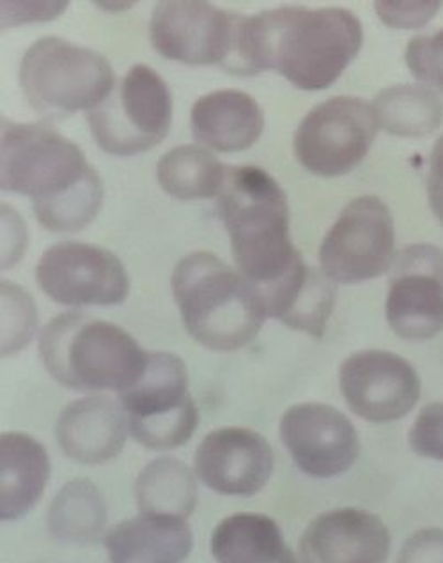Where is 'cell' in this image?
<instances>
[{
  "label": "cell",
  "instance_id": "1",
  "mask_svg": "<svg viewBox=\"0 0 443 563\" xmlns=\"http://www.w3.org/2000/svg\"><path fill=\"white\" fill-rule=\"evenodd\" d=\"M362 42L361 20L343 8L284 5L239 14L233 54L222 69L245 77L274 69L298 89L321 91L343 75Z\"/></svg>",
  "mask_w": 443,
  "mask_h": 563
},
{
  "label": "cell",
  "instance_id": "2",
  "mask_svg": "<svg viewBox=\"0 0 443 563\" xmlns=\"http://www.w3.org/2000/svg\"><path fill=\"white\" fill-rule=\"evenodd\" d=\"M2 190L31 197L46 231L77 232L100 213L103 185L77 144L43 123L2 121Z\"/></svg>",
  "mask_w": 443,
  "mask_h": 563
},
{
  "label": "cell",
  "instance_id": "3",
  "mask_svg": "<svg viewBox=\"0 0 443 563\" xmlns=\"http://www.w3.org/2000/svg\"><path fill=\"white\" fill-rule=\"evenodd\" d=\"M217 199L234 264L259 298L306 263L289 234L288 199L270 174L251 165L228 167Z\"/></svg>",
  "mask_w": 443,
  "mask_h": 563
},
{
  "label": "cell",
  "instance_id": "4",
  "mask_svg": "<svg viewBox=\"0 0 443 563\" xmlns=\"http://www.w3.org/2000/svg\"><path fill=\"white\" fill-rule=\"evenodd\" d=\"M170 287L188 335L206 350H242L268 318L256 287L210 252H193L179 261Z\"/></svg>",
  "mask_w": 443,
  "mask_h": 563
},
{
  "label": "cell",
  "instance_id": "5",
  "mask_svg": "<svg viewBox=\"0 0 443 563\" xmlns=\"http://www.w3.org/2000/svg\"><path fill=\"white\" fill-rule=\"evenodd\" d=\"M37 351L48 374L66 388L120 394L139 382L149 355L123 328L82 312L51 319Z\"/></svg>",
  "mask_w": 443,
  "mask_h": 563
},
{
  "label": "cell",
  "instance_id": "6",
  "mask_svg": "<svg viewBox=\"0 0 443 563\" xmlns=\"http://www.w3.org/2000/svg\"><path fill=\"white\" fill-rule=\"evenodd\" d=\"M114 71L98 52L63 37L29 46L20 64V87L37 114L60 119L95 109L114 89Z\"/></svg>",
  "mask_w": 443,
  "mask_h": 563
},
{
  "label": "cell",
  "instance_id": "7",
  "mask_svg": "<svg viewBox=\"0 0 443 563\" xmlns=\"http://www.w3.org/2000/svg\"><path fill=\"white\" fill-rule=\"evenodd\" d=\"M173 121V98L164 78L147 64H133L106 100L87 112L101 150L133 156L164 141Z\"/></svg>",
  "mask_w": 443,
  "mask_h": 563
},
{
  "label": "cell",
  "instance_id": "8",
  "mask_svg": "<svg viewBox=\"0 0 443 563\" xmlns=\"http://www.w3.org/2000/svg\"><path fill=\"white\" fill-rule=\"evenodd\" d=\"M130 434L147 450L184 446L199 426V411L188 394L184 360L173 353H149L146 371L120 394Z\"/></svg>",
  "mask_w": 443,
  "mask_h": 563
},
{
  "label": "cell",
  "instance_id": "9",
  "mask_svg": "<svg viewBox=\"0 0 443 563\" xmlns=\"http://www.w3.org/2000/svg\"><path fill=\"white\" fill-rule=\"evenodd\" d=\"M378 128L373 104L335 96L315 104L302 119L295 133V155L309 173L343 176L366 158Z\"/></svg>",
  "mask_w": 443,
  "mask_h": 563
},
{
  "label": "cell",
  "instance_id": "10",
  "mask_svg": "<svg viewBox=\"0 0 443 563\" xmlns=\"http://www.w3.org/2000/svg\"><path fill=\"white\" fill-rule=\"evenodd\" d=\"M396 260L392 214L375 196L347 202L320 246L321 272L334 284H361L389 272Z\"/></svg>",
  "mask_w": 443,
  "mask_h": 563
},
{
  "label": "cell",
  "instance_id": "11",
  "mask_svg": "<svg viewBox=\"0 0 443 563\" xmlns=\"http://www.w3.org/2000/svg\"><path fill=\"white\" fill-rule=\"evenodd\" d=\"M36 282L52 301L66 307H110L130 295L129 273L101 246L60 241L37 261Z\"/></svg>",
  "mask_w": 443,
  "mask_h": 563
},
{
  "label": "cell",
  "instance_id": "12",
  "mask_svg": "<svg viewBox=\"0 0 443 563\" xmlns=\"http://www.w3.org/2000/svg\"><path fill=\"white\" fill-rule=\"evenodd\" d=\"M387 321L407 341H428L443 330V252L411 245L390 266Z\"/></svg>",
  "mask_w": 443,
  "mask_h": 563
},
{
  "label": "cell",
  "instance_id": "13",
  "mask_svg": "<svg viewBox=\"0 0 443 563\" xmlns=\"http://www.w3.org/2000/svg\"><path fill=\"white\" fill-rule=\"evenodd\" d=\"M236 16L210 2H158L153 10L149 36L155 51L165 59L190 66L219 64L224 68L233 54Z\"/></svg>",
  "mask_w": 443,
  "mask_h": 563
},
{
  "label": "cell",
  "instance_id": "14",
  "mask_svg": "<svg viewBox=\"0 0 443 563\" xmlns=\"http://www.w3.org/2000/svg\"><path fill=\"white\" fill-rule=\"evenodd\" d=\"M339 385L353 413L373 423L401 420L421 399L416 368L389 351H361L344 360Z\"/></svg>",
  "mask_w": 443,
  "mask_h": 563
},
{
  "label": "cell",
  "instance_id": "15",
  "mask_svg": "<svg viewBox=\"0 0 443 563\" xmlns=\"http://www.w3.org/2000/svg\"><path fill=\"white\" fill-rule=\"evenodd\" d=\"M279 432L298 470L312 478L339 477L357 463L361 454L352 420L321 402L289 408L280 418Z\"/></svg>",
  "mask_w": 443,
  "mask_h": 563
},
{
  "label": "cell",
  "instance_id": "16",
  "mask_svg": "<svg viewBox=\"0 0 443 563\" xmlns=\"http://www.w3.org/2000/svg\"><path fill=\"white\" fill-rule=\"evenodd\" d=\"M196 475L211 490L251 498L265 489L274 473L270 443L247 428L210 432L196 450Z\"/></svg>",
  "mask_w": 443,
  "mask_h": 563
},
{
  "label": "cell",
  "instance_id": "17",
  "mask_svg": "<svg viewBox=\"0 0 443 563\" xmlns=\"http://www.w3.org/2000/svg\"><path fill=\"white\" fill-rule=\"evenodd\" d=\"M392 548L389 528L367 510H329L312 519L298 542L302 563H385Z\"/></svg>",
  "mask_w": 443,
  "mask_h": 563
},
{
  "label": "cell",
  "instance_id": "18",
  "mask_svg": "<svg viewBox=\"0 0 443 563\" xmlns=\"http://www.w3.org/2000/svg\"><path fill=\"white\" fill-rule=\"evenodd\" d=\"M129 418L121 405L103 396L84 397L63 409L55 438L66 457L75 463L107 464L123 452Z\"/></svg>",
  "mask_w": 443,
  "mask_h": 563
},
{
  "label": "cell",
  "instance_id": "19",
  "mask_svg": "<svg viewBox=\"0 0 443 563\" xmlns=\"http://www.w3.org/2000/svg\"><path fill=\"white\" fill-rule=\"evenodd\" d=\"M190 123L197 142L220 153H234L256 144L265 128V114L248 92L222 89L193 103Z\"/></svg>",
  "mask_w": 443,
  "mask_h": 563
},
{
  "label": "cell",
  "instance_id": "20",
  "mask_svg": "<svg viewBox=\"0 0 443 563\" xmlns=\"http://www.w3.org/2000/svg\"><path fill=\"white\" fill-rule=\"evenodd\" d=\"M192 545L185 519L152 514L118 522L106 536L109 563H184Z\"/></svg>",
  "mask_w": 443,
  "mask_h": 563
},
{
  "label": "cell",
  "instance_id": "21",
  "mask_svg": "<svg viewBox=\"0 0 443 563\" xmlns=\"http://www.w3.org/2000/svg\"><path fill=\"white\" fill-rule=\"evenodd\" d=\"M2 521H19L36 507L51 478V457L45 446L23 432L0 438Z\"/></svg>",
  "mask_w": 443,
  "mask_h": 563
},
{
  "label": "cell",
  "instance_id": "22",
  "mask_svg": "<svg viewBox=\"0 0 443 563\" xmlns=\"http://www.w3.org/2000/svg\"><path fill=\"white\" fill-rule=\"evenodd\" d=\"M211 554L217 563H283L292 551L274 519L240 512L219 522L211 536Z\"/></svg>",
  "mask_w": 443,
  "mask_h": 563
},
{
  "label": "cell",
  "instance_id": "23",
  "mask_svg": "<svg viewBox=\"0 0 443 563\" xmlns=\"http://www.w3.org/2000/svg\"><path fill=\"white\" fill-rule=\"evenodd\" d=\"M107 501L87 478L66 482L55 495L46 514L48 532L54 539L68 544H92L106 530Z\"/></svg>",
  "mask_w": 443,
  "mask_h": 563
},
{
  "label": "cell",
  "instance_id": "24",
  "mask_svg": "<svg viewBox=\"0 0 443 563\" xmlns=\"http://www.w3.org/2000/svg\"><path fill=\"white\" fill-rule=\"evenodd\" d=\"M135 501L141 514L187 521L197 505L196 473L176 457H158L139 473Z\"/></svg>",
  "mask_w": 443,
  "mask_h": 563
},
{
  "label": "cell",
  "instance_id": "25",
  "mask_svg": "<svg viewBox=\"0 0 443 563\" xmlns=\"http://www.w3.org/2000/svg\"><path fill=\"white\" fill-rule=\"evenodd\" d=\"M378 126L390 135L425 136L443 121V101L430 87L401 84L384 89L373 101Z\"/></svg>",
  "mask_w": 443,
  "mask_h": 563
},
{
  "label": "cell",
  "instance_id": "26",
  "mask_svg": "<svg viewBox=\"0 0 443 563\" xmlns=\"http://www.w3.org/2000/svg\"><path fill=\"white\" fill-rule=\"evenodd\" d=\"M228 167L204 147L179 146L162 156L156 165V178L164 191L179 200L219 197Z\"/></svg>",
  "mask_w": 443,
  "mask_h": 563
},
{
  "label": "cell",
  "instance_id": "27",
  "mask_svg": "<svg viewBox=\"0 0 443 563\" xmlns=\"http://www.w3.org/2000/svg\"><path fill=\"white\" fill-rule=\"evenodd\" d=\"M37 313L33 298L22 287L2 280V355L22 351L36 333Z\"/></svg>",
  "mask_w": 443,
  "mask_h": 563
},
{
  "label": "cell",
  "instance_id": "28",
  "mask_svg": "<svg viewBox=\"0 0 443 563\" xmlns=\"http://www.w3.org/2000/svg\"><path fill=\"white\" fill-rule=\"evenodd\" d=\"M405 59L417 80L443 92V31L410 40Z\"/></svg>",
  "mask_w": 443,
  "mask_h": 563
},
{
  "label": "cell",
  "instance_id": "29",
  "mask_svg": "<svg viewBox=\"0 0 443 563\" xmlns=\"http://www.w3.org/2000/svg\"><path fill=\"white\" fill-rule=\"evenodd\" d=\"M408 441L416 454L443 463V402L422 409L411 426Z\"/></svg>",
  "mask_w": 443,
  "mask_h": 563
},
{
  "label": "cell",
  "instance_id": "30",
  "mask_svg": "<svg viewBox=\"0 0 443 563\" xmlns=\"http://www.w3.org/2000/svg\"><path fill=\"white\" fill-rule=\"evenodd\" d=\"M375 8L390 27L416 29L433 19L440 2H376Z\"/></svg>",
  "mask_w": 443,
  "mask_h": 563
},
{
  "label": "cell",
  "instance_id": "31",
  "mask_svg": "<svg viewBox=\"0 0 443 563\" xmlns=\"http://www.w3.org/2000/svg\"><path fill=\"white\" fill-rule=\"evenodd\" d=\"M398 563H443V530L422 528L408 537L399 551Z\"/></svg>",
  "mask_w": 443,
  "mask_h": 563
},
{
  "label": "cell",
  "instance_id": "32",
  "mask_svg": "<svg viewBox=\"0 0 443 563\" xmlns=\"http://www.w3.org/2000/svg\"><path fill=\"white\" fill-rule=\"evenodd\" d=\"M428 196L431 209L443 225V135L440 136L430 158V174H428Z\"/></svg>",
  "mask_w": 443,
  "mask_h": 563
},
{
  "label": "cell",
  "instance_id": "33",
  "mask_svg": "<svg viewBox=\"0 0 443 563\" xmlns=\"http://www.w3.org/2000/svg\"><path fill=\"white\" fill-rule=\"evenodd\" d=\"M283 563H298L297 556L295 554H291L288 560H284Z\"/></svg>",
  "mask_w": 443,
  "mask_h": 563
}]
</instances>
